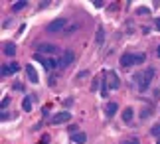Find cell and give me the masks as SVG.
I'll return each instance as SVG.
<instances>
[{"label": "cell", "instance_id": "obj_7", "mask_svg": "<svg viewBox=\"0 0 160 144\" xmlns=\"http://www.w3.org/2000/svg\"><path fill=\"white\" fill-rule=\"evenodd\" d=\"M24 69H26V75H28V81H30V83H38V81H40L38 71H36V67H34L32 63H28Z\"/></svg>", "mask_w": 160, "mask_h": 144}, {"label": "cell", "instance_id": "obj_24", "mask_svg": "<svg viewBox=\"0 0 160 144\" xmlns=\"http://www.w3.org/2000/svg\"><path fill=\"white\" fill-rule=\"evenodd\" d=\"M69 132H71V134L77 132V124H69Z\"/></svg>", "mask_w": 160, "mask_h": 144}, {"label": "cell", "instance_id": "obj_14", "mask_svg": "<svg viewBox=\"0 0 160 144\" xmlns=\"http://www.w3.org/2000/svg\"><path fill=\"white\" fill-rule=\"evenodd\" d=\"M22 109L26 111V112L32 111V97H30V95H26V97L22 99Z\"/></svg>", "mask_w": 160, "mask_h": 144}, {"label": "cell", "instance_id": "obj_1", "mask_svg": "<svg viewBox=\"0 0 160 144\" xmlns=\"http://www.w3.org/2000/svg\"><path fill=\"white\" fill-rule=\"evenodd\" d=\"M67 28V20L65 18H55V20H52L50 24H48V32L50 34H55V32H61V30H65Z\"/></svg>", "mask_w": 160, "mask_h": 144}, {"label": "cell", "instance_id": "obj_18", "mask_svg": "<svg viewBox=\"0 0 160 144\" xmlns=\"http://www.w3.org/2000/svg\"><path fill=\"white\" fill-rule=\"evenodd\" d=\"M137 16H146V14H150V10L148 8H144V6H140V8H137V12H134Z\"/></svg>", "mask_w": 160, "mask_h": 144}, {"label": "cell", "instance_id": "obj_21", "mask_svg": "<svg viewBox=\"0 0 160 144\" xmlns=\"http://www.w3.org/2000/svg\"><path fill=\"white\" fill-rule=\"evenodd\" d=\"M121 144H140L138 138H125V140H121Z\"/></svg>", "mask_w": 160, "mask_h": 144}, {"label": "cell", "instance_id": "obj_19", "mask_svg": "<svg viewBox=\"0 0 160 144\" xmlns=\"http://www.w3.org/2000/svg\"><path fill=\"white\" fill-rule=\"evenodd\" d=\"M144 59H146L144 53H134V63H142Z\"/></svg>", "mask_w": 160, "mask_h": 144}, {"label": "cell", "instance_id": "obj_25", "mask_svg": "<svg viewBox=\"0 0 160 144\" xmlns=\"http://www.w3.org/2000/svg\"><path fill=\"white\" fill-rule=\"evenodd\" d=\"M87 75H89V71H79L77 77H79V79H83V77H87Z\"/></svg>", "mask_w": 160, "mask_h": 144}, {"label": "cell", "instance_id": "obj_10", "mask_svg": "<svg viewBox=\"0 0 160 144\" xmlns=\"http://www.w3.org/2000/svg\"><path fill=\"white\" fill-rule=\"evenodd\" d=\"M134 63V53H122L121 55V65L122 67H128Z\"/></svg>", "mask_w": 160, "mask_h": 144}, {"label": "cell", "instance_id": "obj_3", "mask_svg": "<svg viewBox=\"0 0 160 144\" xmlns=\"http://www.w3.org/2000/svg\"><path fill=\"white\" fill-rule=\"evenodd\" d=\"M38 47V53H42V55H55L59 52V47L58 46H53V43H40V46H36Z\"/></svg>", "mask_w": 160, "mask_h": 144}, {"label": "cell", "instance_id": "obj_16", "mask_svg": "<svg viewBox=\"0 0 160 144\" xmlns=\"http://www.w3.org/2000/svg\"><path fill=\"white\" fill-rule=\"evenodd\" d=\"M26 0H20V2H14V4H12V10H14V12H20V10H24V8H26Z\"/></svg>", "mask_w": 160, "mask_h": 144}, {"label": "cell", "instance_id": "obj_15", "mask_svg": "<svg viewBox=\"0 0 160 144\" xmlns=\"http://www.w3.org/2000/svg\"><path fill=\"white\" fill-rule=\"evenodd\" d=\"M117 109H119V107H117V103H107V107H105V115H107V117H113L115 112H117Z\"/></svg>", "mask_w": 160, "mask_h": 144}, {"label": "cell", "instance_id": "obj_9", "mask_svg": "<svg viewBox=\"0 0 160 144\" xmlns=\"http://www.w3.org/2000/svg\"><path fill=\"white\" fill-rule=\"evenodd\" d=\"M18 69H20V65H18V63H12V65H2V77H8V75L16 73Z\"/></svg>", "mask_w": 160, "mask_h": 144}, {"label": "cell", "instance_id": "obj_5", "mask_svg": "<svg viewBox=\"0 0 160 144\" xmlns=\"http://www.w3.org/2000/svg\"><path fill=\"white\" fill-rule=\"evenodd\" d=\"M71 115L67 111H61V112H55V115L52 117V124H63V122H69Z\"/></svg>", "mask_w": 160, "mask_h": 144}, {"label": "cell", "instance_id": "obj_4", "mask_svg": "<svg viewBox=\"0 0 160 144\" xmlns=\"http://www.w3.org/2000/svg\"><path fill=\"white\" fill-rule=\"evenodd\" d=\"M105 79H107V85H109V89H119V85H121V79H119V75H117L115 71H107V73H105Z\"/></svg>", "mask_w": 160, "mask_h": 144}, {"label": "cell", "instance_id": "obj_28", "mask_svg": "<svg viewBox=\"0 0 160 144\" xmlns=\"http://www.w3.org/2000/svg\"><path fill=\"white\" fill-rule=\"evenodd\" d=\"M156 55H158V57H160V46H158V49H156Z\"/></svg>", "mask_w": 160, "mask_h": 144}, {"label": "cell", "instance_id": "obj_20", "mask_svg": "<svg viewBox=\"0 0 160 144\" xmlns=\"http://www.w3.org/2000/svg\"><path fill=\"white\" fill-rule=\"evenodd\" d=\"M150 134H152V136H158V138H160V124H154V127L150 128Z\"/></svg>", "mask_w": 160, "mask_h": 144}, {"label": "cell", "instance_id": "obj_13", "mask_svg": "<svg viewBox=\"0 0 160 144\" xmlns=\"http://www.w3.org/2000/svg\"><path fill=\"white\" fill-rule=\"evenodd\" d=\"M103 42H105V30L99 28L97 34H95V43H97V46H103Z\"/></svg>", "mask_w": 160, "mask_h": 144}, {"label": "cell", "instance_id": "obj_6", "mask_svg": "<svg viewBox=\"0 0 160 144\" xmlns=\"http://www.w3.org/2000/svg\"><path fill=\"white\" fill-rule=\"evenodd\" d=\"M59 61H61V67H69L73 61H75V53H73L71 49H65V52L61 53V59Z\"/></svg>", "mask_w": 160, "mask_h": 144}, {"label": "cell", "instance_id": "obj_27", "mask_svg": "<svg viewBox=\"0 0 160 144\" xmlns=\"http://www.w3.org/2000/svg\"><path fill=\"white\" fill-rule=\"evenodd\" d=\"M154 26H156V30H160V18H156V20H154Z\"/></svg>", "mask_w": 160, "mask_h": 144}, {"label": "cell", "instance_id": "obj_8", "mask_svg": "<svg viewBox=\"0 0 160 144\" xmlns=\"http://www.w3.org/2000/svg\"><path fill=\"white\" fill-rule=\"evenodd\" d=\"M121 118H122V122H132V118H134V111H132V107H127V109H122V112H121Z\"/></svg>", "mask_w": 160, "mask_h": 144}, {"label": "cell", "instance_id": "obj_17", "mask_svg": "<svg viewBox=\"0 0 160 144\" xmlns=\"http://www.w3.org/2000/svg\"><path fill=\"white\" fill-rule=\"evenodd\" d=\"M101 79H103V75H99V77H95L93 79V83H91V91H99V83H101Z\"/></svg>", "mask_w": 160, "mask_h": 144}, {"label": "cell", "instance_id": "obj_2", "mask_svg": "<svg viewBox=\"0 0 160 144\" xmlns=\"http://www.w3.org/2000/svg\"><path fill=\"white\" fill-rule=\"evenodd\" d=\"M152 77H154V67H148V69L142 73V83H140V87H138L140 93H144L146 89H148V85L152 83Z\"/></svg>", "mask_w": 160, "mask_h": 144}, {"label": "cell", "instance_id": "obj_29", "mask_svg": "<svg viewBox=\"0 0 160 144\" xmlns=\"http://www.w3.org/2000/svg\"><path fill=\"white\" fill-rule=\"evenodd\" d=\"M156 144H160V138H158V140H156Z\"/></svg>", "mask_w": 160, "mask_h": 144}, {"label": "cell", "instance_id": "obj_12", "mask_svg": "<svg viewBox=\"0 0 160 144\" xmlns=\"http://www.w3.org/2000/svg\"><path fill=\"white\" fill-rule=\"evenodd\" d=\"M71 140L77 142V144H83V142H87V134L85 132H75V134H71Z\"/></svg>", "mask_w": 160, "mask_h": 144}, {"label": "cell", "instance_id": "obj_26", "mask_svg": "<svg viewBox=\"0 0 160 144\" xmlns=\"http://www.w3.org/2000/svg\"><path fill=\"white\" fill-rule=\"evenodd\" d=\"M14 89H16V91H20V89H22V91H24V87H22V85H20V83H14Z\"/></svg>", "mask_w": 160, "mask_h": 144}, {"label": "cell", "instance_id": "obj_23", "mask_svg": "<svg viewBox=\"0 0 160 144\" xmlns=\"http://www.w3.org/2000/svg\"><path fill=\"white\" fill-rule=\"evenodd\" d=\"M8 105H10V99H8V97H4V99H2V109H6Z\"/></svg>", "mask_w": 160, "mask_h": 144}, {"label": "cell", "instance_id": "obj_22", "mask_svg": "<svg viewBox=\"0 0 160 144\" xmlns=\"http://www.w3.org/2000/svg\"><path fill=\"white\" fill-rule=\"evenodd\" d=\"M150 115H152V111H150V109H144V111H142V115H140V117H142V118H146V117H150Z\"/></svg>", "mask_w": 160, "mask_h": 144}, {"label": "cell", "instance_id": "obj_11", "mask_svg": "<svg viewBox=\"0 0 160 144\" xmlns=\"http://www.w3.org/2000/svg\"><path fill=\"white\" fill-rule=\"evenodd\" d=\"M2 52L8 55V57H12V55H16V46L12 42H8V43H4V47H2Z\"/></svg>", "mask_w": 160, "mask_h": 144}]
</instances>
